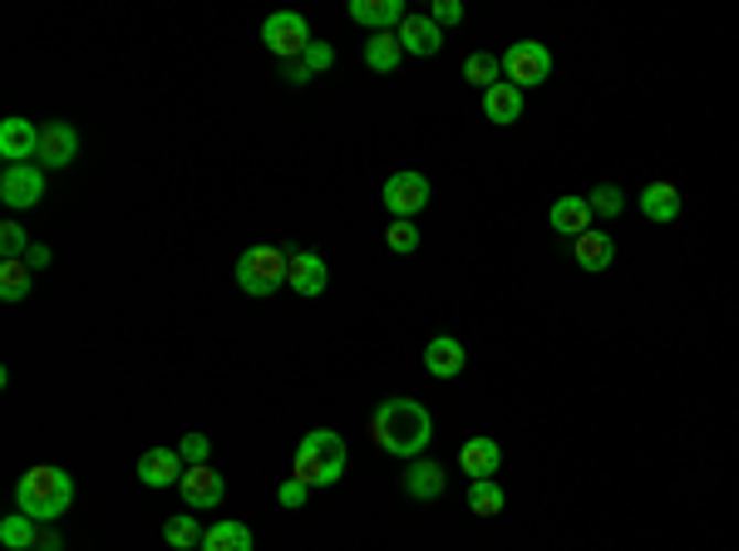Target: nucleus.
<instances>
[{
	"label": "nucleus",
	"instance_id": "nucleus-1",
	"mask_svg": "<svg viewBox=\"0 0 739 551\" xmlns=\"http://www.w3.org/2000/svg\"><path fill=\"white\" fill-rule=\"evenodd\" d=\"M429 439H435V413L419 404V399H409V395L385 399V404L370 413V443L385 449L389 458L415 463L419 453L429 449Z\"/></svg>",
	"mask_w": 739,
	"mask_h": 551
},
{
	"label": "nucleus",
	"instance_id": "nucleus-2",
	"mask_svg": "<svg viewBox=\"0 0 739 551\" xmlns=\"http://www.w3.org/2000/svg\"><path fill=\"white\" fill-rule=\"evenodd\" d=\"M74 507V478L65 468H55V463H40V468H30V473H20V483H15V512H25V517H35L40 527H50V522H60Z\"/></svg>",
	"mask_w": 739,
	"mask_h": 551
},
{
	"label": "nucleus",
	"instance_id": "nucleus-3",
	"mask_svg": "<svg viewBox=\"0 0 739 551\" xmlns=\"http://www.w3.org/2000/svg\"><path fill=\"white\" fill-rule=\"evenodd\" d=\"M345 463H351V453H345L341 433H335V429H311L301 439V449H296L291 478H301L306 487H335L345 478Z\"/></svg>",
	"mask_w": 739,
	"mask_h": 551
},
{
	"label": "nucleus",
	"instance_id": "nucleus-4",
	"mask_svg": "<svg viewBox=\"0 0 739 551\" xmlns=\"http://www.w3.org/2000/svg\"><path fill=\"white\" fill-rule=\"evenodd\" d=\"M287 267L291 257L281 247H247L237 257V285L247 295H257V301H267V295H277L287 285Z\"/></svg>",
	"mask_w": 739,
	"mask_h": 551
},
{
	"label": "nucleus",
	"instance_id": "nucleus-5",
	"mask_svg": "<svg viewBox=\"0 0 739 551\" xmlns=\"http://www.w3.org/2000/svg\"><path fill=\"white\" fill-rule=\"evenodd\" d=\"M261 45H267L281 65H287V60H301L306 45H311V25H306L301 10H271V15L261 20Z\"/></svg>",
	"mask_w": 739,
	"mask_h": 551
},
{
	"label": "nucleus",
	"instance_id": "nucleus-6",
	"mask_svg": "<svg viewBox=\"0 0 739 551\" xmlns=\"http://www.w3.org/2000/svg\"><path fill=\"white\" fill-rule=\"evenodd\" d=\"M503 79L517 89H537V84L553 79V50L537 45V40H517L503 50Z\"/></svg>",
	"mask_w": 739,
	"mask_h": 551
},
{
	"label": "nucleus",
	"instance_id": "nucleus-7",
	"mask_svg": "<svg viewBox=\"0 0 739 551\" xmlns=\"http://www.w3.org/2000/svg\"><path fill=\"white\" fill-rule=\"evenodd\" d=\"M429 207V177L405 168V173H389L385 177V212L395 222H415L419 212Z\"/></svg>",
	"mask_w": 739,
	"mask_h": 551
},
{
	"label": "nucleus",
	"instance_id": "nucleus-8",
	"mask_svg": "<svg viewBox=\"0 0 739 551\" xmlns=\"http://www.w3.org/2000/svg\"><path fill=\"white\" fill-rule=\"evenodd\" d=\"M45 197V168L40 163H15L0 173V203L10 212H25Z\"/></svg>",
	"mask_w": 739,
	"mask_h": 551
},
{
	"label": "nucleus",
	"instance_id": "nucleus-9",
	"mask_svg": "<svg viewBox=\"0 0 739 551\" xmlns=\"http://www.w3.org/2000/svg\"><path fill=\"white\" fill-rule=\"evenodd\" d=\"M345 15H351L355 25H365L370 35H395L399 20L409 15V6H405V0H351Z\"/></svg>",
	"mask_w": 739,
	"mask_h": 551
},
{
	"label": "nucleus",
	"instance_id": "nucleus-10",
	"mask_svg": "<svg viewBox=\"0 0 739 551\" xmlns=\"http://www.w3.org/2000/svg\"><path fill=\"white\" fill-rule=\"evenodd\" d=\"M178 493H183V503L193 507V512H213V507H222V497H227V483H222V473H213L203 463V468H188L183 473Z\"/></svg>",
	"mask_w": 739,
	"mask_h": 551
},
{
	"label": "nucleus",
	"instance_id": "nucleus-11",
	"mask_svg": "<svg viewBox=\"0 0 739 551\" xmlns=\"http://www.w3.org/2000/svg\"><path fill=\"white\" fill-rule=\"evenodd\" d=\"M287 285L296 295H306V301L325 295V285H331V267H325V257H315V251H291Z\"/></svg>",
	"mask_w": 739,
	"mask_h": 551
},
{
	"label": "nucleus",
	"instance_id": "nucleus-12",
	"mask_svg": "<svg viewBox=\"0 0 739 551\" xmlns=\"http://www.w3.org/2000/svg\"><path fill=\"white\" fill-rule=\"evenodd\" d=\"M0 158L6 168L15 163H35L40 158V129L30 119H0Z\"/></svg>",
	"mask_w": 739,
	"mask_h": 551
},
{
	"label": "nucleus",
	"instance_id": "nucleus-13",
	"mask_svg": "<svg viewBox=\"0 0 739 551\" xmlns=\"http://www.w3.org/2000/svg\"><path fill=\"white\" fill-rule=\"evenodd\" d=\"M183 473H188V463H183L178 449H148L139 458V483L143 487H178Z\"/></svg>",
	"mask_w": 739,
	"mask_h": 551
},
{
	"label": "nucleus",
	"instance_id": "nucleus-14",
	"mask_svg": "<svg viewBox=\"0 0 739 551\" xmlns=\"http://www.w3.org/2000/svg\"><path fill=\"white\" fill-rule=\"evenodd\" d=\"M395 35H399V45H405V55H419V60H425V55H439V50H443V30H439L429 15H415V10L399 20Z\"/></svg>",
	"mask_w": 739,
	"mask_h": 551
},
{
	"label": "nucleus",
	"instance_id": "nucleus-15",
	"mask_svg": "<svg viewBox=\"0 0 739 551\" xmlns=\"http://www.w3.org/2000/svg\"><path fill=\"white\" fill-rule=\"evenodd\" d=\"M74 158H79V133L69 129V123H45L40 129V168H69Z\"/></svg>",
	"mask_w": 739,
	"mask_h": 551
},
{
	"label": "nucleus",
	"instance_id": "nucleus-16",
	"mask_svg": "<svg viewBox=\"0 0 739 551\" xmlns=\"http://www.w3.org/2000/svg\"><path fill=\"white\" fill-rule=\"evenodd\" d=\"M483 119L499 123V129H508V123L523 119V89L508 79H499L493 89H483Z\"/></svg>",
	"mask_w": 739,
	"mask_h": 551
},
{
	"label": "nucleus",
	"instance_id": "nucleus-17",
	"mask_svg": "<svg viewBox=\"0 0 739 551\" xmlns=\"http://www.w3.org/2000/svg\"><path fill=\"white\" fill-rule=\"evenodd\" d=\"M459 468L469 473V483L493 478V473L503 468V449H499L493 439H483V433H479V439H469V443L459 449Z\"/></svg>",
	"mask_w": 739,
	"mask_h": 551
},
{
	"label": "nucleus",
	"instance_id": "nucleus-18",
	"mask_svg": "<svg viewBox=\"0 0 739 551\" xmlns=\"http://www.w3.org/2000/svg\"><path fill=\"white\" fill-rule=\"evenodd\" d=\"M572 257H577V267L591 271V276H601V271H611V261H617V241L607 237V231H582V237L572 241Z\"/></svg>",
	"mask_w": 739,
	"mask_h": 551
},
{
	"label": "nucleus",
	"instance_id": "nucleus-19",
	"mask_svg": "<svg viewBox=\"0 0 739 551\" xmlns=\"http://www.w3.org/2000/svg\"><path fill=\"white\" fill-rule=\"evenodd\" d=\"M443 487H449V473H443V463H435V458H415L405 468V493L419 497V503H435Z\"/></svg>",
	"mask_w": 739,
	"mask_h": 551
},
{
	"label": "nucleus",
	"instance_id": "nucleus-20",
	"mask_svg": "<svg viewBox=\"0 0 739 551\" xmlns=\"http://www.w3.org/2000/svg\"><path fill=\"white\" fill-rule=\"evenodd\" d=\"M463 365H469V355H463V345L453 341V335H435V341L425 345V369H429L435 379L463 375Z\"/></svg>",
	"mask_w": 739,
	"mask_h": 551
},
{
	"label": "nucleus",
	"instance_id": "nucleus-21",
	"mask_svg": "<svg viewBox=\"0 0 739 551\" xmlns=\"http://www.w3.org/2000/svg\"><path fill=\"white\" fill-rule=\"evenodd\" d=\"M547 222H553V231H563V237H582V231H591V203L587 197H557L553 212H547Z\"/></svg>",
	"mask_w": 739,
	"mask_h": 551
},
{
	"label": "nucleus",
	"instance_id": "nucleus-22",
	"mask_svg": "<svg viewBox=\"0 0 739 551\" xmlns=\"http://www.w3.org/2000/svg\"><path fill=\"white\" fill-rule=\"evenodd\" d=\"M636 203H641V212H646V222H675V217H681V187L661 177V183L641 187Z\"/></svg>",
	"mask_w": 739,
	"mask_h": 551
},
{
	"label": "nucleus",
	"instance_id": "nucleus-23",
	"mask_svg": "<svg viewBox=\"0 0 739 551\" xmlns=\"http://www.w3.org/2000/svg\"><path fill=\"white\" fill-rule=\"evenodd\" d=\"M197 551H251V527L247 522H213L203 532Z\"/></svg>",
	"mask_w": 739,
	"mask_h": 551
},
{
	"label": "nucleus",
	"instance_id": "nucleus-24",
	"mask_svg": "<svg viewBox=\"0 0 739 551\" xmlns=\"http://www.w3.org/2000/svg\"><path fill=\"white\" fill-rule=\"evenodd\" d=\"M35 542H40V522H35V517L10 512L6 522H0V547H6V551H35Z\"/></svg>",
	"mask_w": 739,
	"mask_h": 551
},
{
	"label": "nucleus",
	"instance_id": "nucleus-25",
	"mask_svg": "<svg viewBox=\"0 0 739 551\" xmlns=\"http://www.w3.org/2000/svg\"><path fill=\"white\" fill-rule=\"evenodd\" d=\"M399 60H405V45H399V35H370V40H365V65L375 69V74L399 69Z\"/></svg>",
	"mask_w": 739,
	"mask_h": 551
},
{
	"label": "nucleus",
	"instance_id": "nucleus-26",
	"mask_svg": "<svg viewBox=\"0 0 739 551\" xmlns=\"http://www.w3.org/2000/svg\"><path fill=\"white\" fill-rule=\"evenodd\" d=\"M163 542L173 551H197V547H203V527H197L193 512H178V517H168V522H163Z\"/></svg>",
	"mask_w": 739,
	"mask_h": 551
},
{
	"label": "nucleus",
	"instance_id": "nucleus-27",
	"mask_svg": "<svg viewBox=\"0 0 739 551\" xmlns=\"http://www.w3.org/2000/svg\"><path fill=\"white\" fill-rule=\"evenodd\" d=\"M30 281H35V271H30L25 261H0V301H6V305L25 301Z\"/></svg>",
	"mask_w": 739,
	"mask_h": 551
},
{
	"label": "nucleus",
	"instance_id": "nucleus-28",
	"mask_svg": "<svg viewBox=\"0 0 739 551\" xmlns=\"http://www.w3.org/2000/svg\"><path fill=\"white\" fill-rule=\"evenodd\" d=\"M463 79L479 84V89H493V84L503 79V60L489 55V50H473V55L463 60Z\"/></svg>",
	"mask_w": 739,
	"mask_h": 551
},
{
	"label": "nucleus",
	"instance_id": "nucleus-29",
	"mask_svg": "<svg viewBox=\"0 0 739 551\" xmlns=\"http://www.w3.org/2000/svg\"><path fill=\"white\" fill-rule=\"evenodd\" d=\"M503 503H508V497H503V487L493 483V478L469 483V512H473V517H499Z\"/></svg>",
	"mask_w": 739,
	"mask_h": 551
},
{
	"label": "nucleus",
	"instance_id": "nucleus-30",
	"mask_svg": "<svg viewBox=\"0 0 739 551\" xmlns=\"http://www.w3.org/2000/svg\"><path fill=\"white\" fill-rule=\"evenodd\" d=\"M30 247H35V241H30V231L20 227L15 217L0 222V257H6V261H25V257H30Z\"/></svg>",
	"mask_w": 739,
	"mask_h": 551
},
{
	"label": "nucleus",
	"instance_id": "nucleus-31",
	"mask_svg": "<svg viewBox=\"0 0 739 551\" xmlns=\"http://www.w3.org/2000/svg\"><path fill=\"white\" fill-rule=\"evenodd\" d=\"M587 203H591V217L611 222V217H621V207H626V193H621L617 183H601V187L587 193Z\"/></svg>",
	"mask_w": 739,
	"mask_h": 551
},
{
	"label": "nucleus",
	"instance_id": "nucleus-32",
	"mask_svg": "<svg viewBox=\"0 0 739 551\" xmlns=\"http://www.w3.org/2000/svg\"><path fill=\"white\" fill-rule=\"evenodd\" d=\"M385 247L395 251V257L419 251V227H415V222H389V227H385Z\"/></svg>",
	"mask_w": 739,
	"mask_h": 551
},
{
	"label": "nucleus",
	"instance_id": "nucleus-33",
	"mask_svg": "<svg viewBox=\"0 0 739 551\" xmlns=\"http://www.w3.org/2000/svg\"><path fill=\"white\" fill-rule=\"evenodd\" d=\"M178 453H183L188 468H203V463L213 458V439H207V433H183V439H178Z\"/></svg>",
	"mask_w": 739,
	"mask_h": 551
},
{
	"label": "nucleus",
	"instance_id": "nucleus-34",
	"mask_svg": "<svg viewBox=\"0 0 739 551\" xmlns=\"http://www.w3.org/2000/svg\"><path fill=\"white\" fill-rule=\"evenodd\" d=\"M301 60H306V69H311V74H325V69L335 65V50H331V45H321V40H311Z\"/></svg>",
	"mask_w": 739,
	"mask_h": 551
},
{
	"label": "nucleus",
	"instance_id": "nucleus-35",
	"mask_svg": "<svg viewBox=\"0 0 739 551\" xmlns=\"http://www.w3.org/2000/svg\"><path fill=\"white\" fill-rule=\"evenodd\" d=\"M429 20H435L439 30H443V25H459V20H463V6H459V0H435V6H429Z\"/></svg>",
	"mask_w": 739,
	"mask_h": 551
},
{
	"label": "nucleus",
	"instance_id": "nucleus-36",
	"mask_svg": "<svg viewBox=\"0 0 739 551\" xmlns=\"http://www.w3.org/2000/svg\"><path fill=\"white\" fill-rule=\"evenodd\" d=\"M306 493H311V487H306L301 478H287V483L277 487V503H281V507H301V503H306Z\"/></svg>",
	"mask_w": 739,
	"mask_h": 551
},
{
	"label": "nucleus",
	"instance_id": "nucleus-37",
	"mask_svg": "<svg viewBox=\"0 0 739 551\" xmlns=\"http://www.w3.org/2000/svg\"><path fill=\"white\" fill-rule=\"evenodd\" d=\"M281 79H287V84H296V89H301V84H311L315 74L306 69V60H287V65H281Z\"/></svg>",
	"mask_w": 739,
	"mask_h": 551
},
{
	"label": "nucleus",
	"instance_id": "nucleus-38",
	"mask_svg": "<svg viewBox=\"0 0 739 551\" xmlns=\"http://www.w3.org/2000/svg\"><path fill=\"white\" fill-rule=\"evenodd\" d=\"M50 261H55V251L40 247V241H35V247H30V257H25V267H30V271H45Z\"/></svg>",
	"mask_w": 739,
	"mask_h": 551
},
{
	"label": "nucleus",
	"instance_id": "nucleus-39",
	"mask_svg": "<svg viewBox=\"0 0 739 551\" xmlns=\"http://www.w3.org/2000/svg\"><path fill=\"white\" fill-rule=\"evenodd\" d=\"M35 551H65V537H60L55 527H40V542H35Z\"/></svg>",
	"mask_w": 739,
	"mask_h": 551
}]
</instances>
